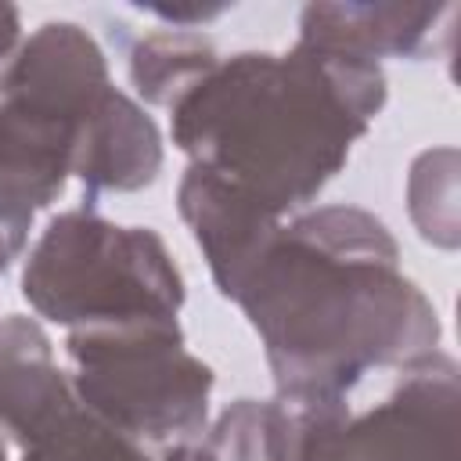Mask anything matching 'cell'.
I'll return each instance as SVG.
<instances>
[{"label": "cell", "instance_id": "obj_1", "mask_svg": "<svg viewBox=\"0 0 461 461\" xmlns=\"http://www.w3.org/2000/svg\"><path fill=\"white\" fill-rule=\"evenodd\" d=\"M238 303L292 400H339L367 364L418 357L439 335L436 310L396 274L393 238L360 209L277 227Z\"/></svg>", "mask_w": 461, "mask_h": 461}, {"label": "cell", "instance_id": "obj_2", "mask_svg": "<svg viewBox=\"0 0 461 461\" xmlns=\"http://www.w3.org/2000/svg\"><path fill=\"white\" fill-rule=\"evenodd\" d=\"M378 104L382 76L364 58L306 43L288 61L241 54L191 86L173 133L202 169L277 216L321 191Z\"/></svg>", "mask_w": 461, "mask_h": 461}, {"label": "cell", "instance_id": "obj_3", "mask_svg": "<svg viewBox=\"0 0 461 461\" xmlns=\"http://www.w3.org/2000/svg\"><path fill=\"white\" fill-rule=\"evenodd\" d=\"M22 292L43 317L83 328L173 321L184 299L180 274L151 230L112 227L90 212H65L47 227Z\"/></svg>", "mask_w": 461, "mask_h": 461}, {"label": "cell", "instance_id": "obj_4", "mask_svg": "<svg viewBox=\"0 0 461 461\" xmlns=\"http://www.w3.org/2000/svg\"><path fill=\"white\" fill-rule=\"evenodd\" d=\"M79 396L126 439L194 436L212 371L184 353L176 321L79 328L68 339Z\"/></svg>", "mask_w": 461, "mask_h": 461}, {"label": "cell", "instance_id": "obj_5", "mask_svg": "<svg viewBox=\"0 0 461 461\" xmlns=\"http://www.w3.org/2000/svg\"><path fill=\"white\" fill-rule=\"evenodd\" d=\"M454 364L425 357L378 411L346 421L339 403L328 407L303 461H454Z\"/></svg>", "mask_w": 461, "mask_h": 461}, {"label": "cell", "instance_id": "obj_6", "mask_svg": "<svg viewBox=\"0 0 461 461\" xmlns=\"http://www.w3.org/2000/svg\"><path fill=\"white\" fill-rule=\"evenodd\" d=\"M76 407L61 371L50 364V342L32 321L0 324V429L25 447Z\"/></svg>", "mask_w": 461, "mask_h": 461}, {"label": "cell", "instance_id": "obj_7", "mask_svg": "<svg viewBox=\"0 0 461 461\" xmlns=\"http://www.w3.org/2000/svg\"><path fill=\"white\" fill-rule=\"evenodd\" d=\"M72 169L90 187H140L158 169V133L126 97L101 90L79 119Z\"/></svg>", "mask_w": 461, "mask_h": 461}, {"label": "cell", "instance_id": "obj_8", "mask_svg": "<svg viewBox=\"0 0 461 461\" xmlns=\"http://www.w3.org/2000/svg\"><path fill=\"white\" fill-rule=\"evenodd\" d=\"M25 461H148L97 414L72 407L58 425L25 447Z\"/></svg>", "mask_w": 461, "mask_h": 461}, {"label": "cell", "instance_id": "obj_9", "mask_svg": "<svg viewBox=\"0 0 461 461\" xmlns=\"http://www.w3.org/2000/svg\"><path fill=\"white\" fill-rule=\"evenodd\" d=\"M0 461H4V447H0Z\"/></svg>", "mask_w": 461, "mask_h": 461}]
</instances>
